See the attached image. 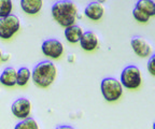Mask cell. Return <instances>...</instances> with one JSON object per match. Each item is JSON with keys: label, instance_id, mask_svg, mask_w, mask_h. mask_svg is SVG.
Listing matches in <instances>:
<instances>
[{"label": "cell", "instance_id": "52a82bcc", "mask_svg": "<svg viewBox=\"0 0 155 129\" xmlns=\"http://www.w3.org/2000/svg\"><path fill=\"white\" fill-rule=\"evenodd\" d=\"M11 112L19 119L26 118L31 112V103L27 98H18L11 105Z\"/></svg>", "mask_w": 155, "mask_h": 129}, {"label": "cell", "instance_id": "5b68a950", "mask_svg": "<svg viewBox=\"0 0 155 129\" xmlns=\"http://www.w3.org/2000/svg\"><path fill=\"white\" fill-rule=\"evenodd\" d=\"M21 28V22L16 15L9 14L0 17V39H11Z\"/></svg>", "mask_w": 155, "mask_h": 129}, {"label": "cell", "instance_id": "2e32d148", "mask_svg": "<svg viewBox=\"0 0 155 129\" xmlns=\"http://www.w3.org/2000/svg\"><path fill=\"white\" fill-rule=\"evenodd\" d=\"M15 129H38V123L35 121L31 117H26L23 118L19 123H17L14 127Z\"/></svg>", "mask_w": 155, "mask_h": 129}, {"label": "cell", "instance_id": "7a4b0ae2", "mask_svg": "<svg viewBox=\"0 0 155 129\" xmlns=\"http://www.w3.org/2000/svg\"><path fill=\"white\" fill-rule=\"evenodd\" d=\"M57 76L55 65L50 60H43L36 65L31 72V79L37 86L46 88L51 86Z\"/></svg>", "mask_w": 155, "mask_h": 129}, {"label": "cell", "instance_id": "277c9868", "mask_svg": "<svg viewBox=\"0 0 155 129\" xmlns=\"http://www.w3.org/2000/svg\"><path fill=\"white\" fill-rule=\"evenodd\" d=\"M141 71L136 66H127L121 73V84L127 89H137L141 85Z\"/></svg>", "mask_w": 155, "mask_h": 129}, {"label": "cell", "instance_id": "d6986e66", "mask_svg": "<svg viewBox=\"0 0 155 129\" xmlns=\"http://www.w3.org/2000/svg\"><path fill=\"white\" fill-rule=\"evenodd\" d=\"M148 71L150 72L151 76H155V58L154 56H151L150 60L148 63Z\"/></svg>", "mask_w": 155, "mask_h": 129}, {"label": "cell", "instance_id": "7c38bea8", "mask_svg": "<svg viewBox=\"0 0 155 129\" xmlns=\"http://www.w3.org/2000/svg\"><path fill=\"white\" fill-rule=\"evenodd\" d=\"M43 5V0H21V8L25 13L35 15L40 12Z\"/></svg>", "mask_w": 155, "mask_h": 129}, {"label": "cell", "instance_id": "3957f363", "mask_svg": "<svg viewBox=\"0 0 155 129\" xmlns=\"http://www.w3.org/2000/svg\"><path fill=\"white\" fill-rule=\"evenodd\" d=\"M100 90L107 101L114 102L116 100H119L123 95V85L116 79L106 78L101 81Z\"/></svg>", "mask_w": 155, "mask_h": 129}, {"label": "cell", "instance_id": "8fae6325", "mask_svg": "<svg viewBox=\"0 0 155 129\" xmlns=\"http://www.w3.org/2000/svg\"><path fill=\"white\" fill-rule=\"evenodd\" d=\"M17 71L13 67H7L0 74V83L7 87H13L16 85Z\"/></svg>", "mask_w": 155, "mask_h": 129}, {"label": "cell", "instance_id": "44dd1931", "mask_svg": "<svg viewBox=\"0 0 155 129\" xmlns=\"http://www.w3.org/2000/svg\"><path fill=\"white\" fill-rule=\"evenodd\" d=\"M57 128H71L70 126H58Z\"/></svg>", "mask_w": 155, "mask_h": 129}, {"label": "cell", "instance_id": "7402d4cb", "mask_svg": "<svg viewBox=\"0 0 155 129\" xmlns=\"http://www.w3.org/2000/svg\"><path fill=\"white\" fill-rule=\"evenodd\" d=\"M104 1H106V0H98V2H100V3H101V2H104Z\"/></svg>", "mask_w": 155, "mask_h": 129}, {"label": "cell", "instance_id": "4fadbf2b", "mask_svg": "<svg viewBox=\"0 0 155 129\" xmlns=\"http://www.w3.org/2000/svg\"><path fill=\"white\" fill-rule=\"evenodd\" d=\"M82 34H83L82 27L79 26V25L73 24L71 26H68L65 28V38L70 43H78V42L80 41Z\"/></svg>", "mask_w": 155, "mask_h": 129}, {"label": "cell", "instance_id": "6da1fadb", "mask_svg": "<svg viewBox=\"0 0 155 129\" xmlns=\"http://www.w3.org/2000/svg\"><path fill=\"white\" fill-rule=\"evenodd\" d=\"M51 12L55 22L64 28L75 24L79 15L78 7L71 0H59L55 2L52 5Z\"/></svg>", "mask_w": 155, "mask_h": 129}, {"label": "cell", "instance_id": "5bb4252c", "mask_svg": "<svg viewBox=\"0 0 155 129\" xmlns=\"http://www.w3.org/2000/svg\"><path fill=\"white\" fill-rule=\"evenodd\" d=\"M135 8L147 13L150 17L155 15V2L153 0H138Z\"/></svg>", "mask_w": 155, "mask_h": 129}, {"label": "cell", "instance_id": "ffe728a7", "mask_svg": "<svg viewBox=\"0 0 155 129\" xmlns=\"http://www.w3.org/2000/svg\"><path fill=\"white\" fill-rule=\"evenodd\" d=\"M68 61H69V63H73V61H74V55H73V54L69 55V57H68Z\"/></svg>", "mask_w": 155, "mask_h": 129}, {"label": "cell", "instance_id": "9a60e30c", "mask_svg": "<svg viewBox=\"0 0 155 129\" xmlns=\"http://www.w3.org/2000/svg\"><path fill=\"white\" fill-rule=\"evenodd\" d=\"M31 79V71L29 70L27 67H22L17 71V76H16V85L18 86H25L27 85V83Z\"/></svg>", "mask_w": 155, "mask_h": 129}, {"label": "cell", "instance_id": "ac0fdd59", "mask_svg": "<svg viewBox=\"0 0 155 129\" xmlns=\"http://www.w3.org/2000/svg\"><path fill=\"white\" fill-rule=\"evenodd\" d=\"M133 16L137 22L143 23V24H144V23H148L149 20H150V16H149L147 13L139 10V9H137V8H135V9L133 10Z\"/></svg>", "mask_w": 155, "mask_h": 129}, {"label": "cell", "instance_id": "30bf717a", "mask_svg": "<svg viewBox=\"0 0 155 129\" xmlns=\"http://www.w3.org/2000/svg\"><path fill=\"white\" fill-rule=\"evenodd\" d=\"M80 45L84 51L86 52H92L97 49L98 47V37L95 32L90 31H83L82 37L80 39Z\"/></svg>", "mask_w": 155, "mask_h": 129}, {"label": "cell", "instance_id": "ba28073f", "mask_svg": "<svg viewBox=\"0 0 155 129\" xmlns=\"http://www.w3.org/2000/svg\"><path fill=\"white\" fill-rule=\"evenodd\" d=\"M130 45L133 47V51L137 56L141 58L149 57L152 54V47L142 37H134L130 40Z\"/></svg>", "mask_w": 155, "mask_h": 129}, {"label": "cell", "instance_id": "603a6c76", "mask_svg": "<svg viewBox=\"0 0 155 129\" xmlns=\"http://www.w3.org/2000/svg\"><path fill=\"white\" fill-rule=\"evenodd\" d=\"M1 56H2V53H1V51H0V60H1Z\"/></svg>", "mask_w": 155, "mask_h": 129}, {"label": "cell", "instance_id": "e0dca14e", "mask_svg": "<svg viewBox=\"0 0 155 129\" xmlns=\"http://www.w3.org/2000/svg\"><path fill=\"white\" fill-rule=\"evenodd\" d=\"M13 9L12 0H0V17L11 14Z\"/></svg>", "mask_w": 155, "mask_h": 129}, {"label": "cell", "instance_id": "9c48e42d", "mask_svg": "<svg viewBox=\"0 0 155 129\" xmlns=\"http://www.w3.org/2000/svg\"><path fill=\"white\" fill-rule=\"evenodd\" d=\"M104 14V8L102 3L98 2V1H93V2L88 3L86 8L84 9V15L90 18L91 21H99L102 18Z\"/></svg>", "mask_w": 155, "mask_h": 129}, {"label": "cell", "instance_id": "8992f818", "mask_svg": "<svg viewBox=\"0 0 155 129\" xmlns=\"http://www.w3.org/2000/svg\"><path fill=\"white\" fill-rule=\"evenodd\" d=\"M41 51L45 56L53 59H57L63 55L64 45L61 41H58L56 39H48L42 43Z\"/></svg>", "mask_w": 155, "mask_h": 129}]
</instances>
